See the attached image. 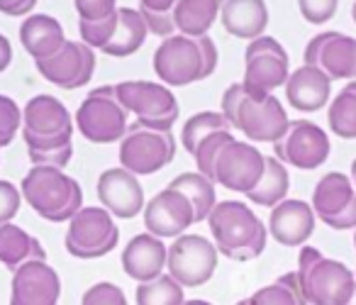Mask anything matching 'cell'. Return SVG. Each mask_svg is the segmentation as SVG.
<instances>
[{
    "label": "cell",
    "instance_id": "obj_28",
    "mask_svg": "<svg viewBox=\"0 0 356 305\" xmlns=\"http://www.w3.org/2000/svg\"><path fill=\"white\" fill-rule=\"evenodd\" d=\"M168 188L173 191L184 193L186 198L191 201L195 210V220L203 222L210 217V212L215 210L218 205V191H215V181H210L208 176H203L200 171H186V173H178Z\"/></svg>",
    "mask_w": 356,
    "mask_h": 305
},
{
    "label": "cell",
    "instance_id": "obj_36",
    "mask_svg": "<svg viewBox=\"0 0 356 305\" xmlns=\"http://www.w3.org/2000/svg\"><path fill=\"white\" fill-rule=\"evenodd\" d=\"M178 0H139V13L147 22L149 32L159 37H173V8Z\"/></svg>",
    "mask_w": 356,
    "mask_h": 305
},
{
    "label": "cell",
    "instance_id": "obj_9",
    "mask_svg": "<svg viewBox=\"0 0 356 305\" xmlns=\"http://www.w3.org/2000/svg\"><path fill=\"white\" fill-rule=\"evenodd\" d=\"M120 242V227L103 205L81 208L66 230V251L76 259H100Z\"/></svg>",
    "mask_w": 356,
    "mask_h": 305
},
{
    "label": "cell",
    "instance_id": "obj_25",
    "mask_svg": "<svg viewBox=\"0 0 356 305\" xmlns=\"http://www.w3.org/2000/svg\"><path fill=\"white\" fill-rule=\"evenodd\" d=\"M354 198H356V188L351 183V178L339 171H332L325 173L317 181L315 191H312L310 205L315 210V215L320 217V222H325L337 217L339 212H344L354 203Z\"/></svg>",
    "mask_w": 356,
    "mask_h": 305
},
{
    "label": "cell",
    "instance_id": "obj_24",
    "mask_svg": "<svg viewBox=\"0 0 356 305\" xmlns=\"http://www.w3.org/2000/svg\"><path fill=\"white\" fill-rule=\"evenodd\" d=\"M220 17L229 35L252 42L264 37L268 25V8L264 0H225Z\"/></svg>",
    "mask_w": 356,
    "mask_h": 305
},
{
    "label": "cell",
    "instance_id": "obj_33",
    "mask_svg": "<svg viewBox=\"0 0 356 305\" xmlns=\"http://www.w3.org/2000/svg\"><path fill=\"white\" fill-rule=\"evenodd\" d=\"M330 130L341 139H356V81L339 91L327 110Z\"/></svg>",
    "mask_w": 356,
    "mask_h": 305
},
{
    "label": "cell",
    "instance_id": "obj_23",
    "mask_svg": "<svg viewBox=\"0 0 356 305\" xmlns=\"http://www.w3.org/2000/svg\"><path fill=\"white\" fill-rule=\"evenodd\" d=\"M20 42L37 64V61H47L56 52H61V47L66 45V32L56 17L37 13L20 25Z\"/></svg>",
    "mask_w": 356,
    "mask_h": 305
},
{
    "label": "cell",
    "instance_id": "obj_14",
    "mask_svg": "<svg viewBox=\"0 0 356 305\" xmlns=\"http://www.w3.org/2000/svg\"><path fill=\"white\" fill-rule=\"evenodd\" d=\"M195 220V210L184 193L163 188L144 205V227L159 240H178Z\"/></svg>",
    "mask_w": 356,
    "mask_h": 305
},
{
    "label": "cell",
    "instance_id": "obj_17",
    "mask_svg": "<svg viewBox=\"0 0 356 305\" xmlns=\"http://www.w3.org/2000/svg\"><path fill=\"white\" fill-rule=\"evenodd\" d=\"M95 188H98V201L103 203L105 210L120 220H132L147 205L139 176H134L132 171L122 166L108 169L100 173Z\"/></svg>",
    "mask_w": 356,
    "mask_h": 305
},
{
    "label": "cell",
    "instance_id": "obj_50",
    "mask_svg": "<svg viewBox=\"0 0 356 305\" xmlns=\"http://www.w3.org/2000/svg\"><path fill=\"white\" fill-rule=\"evenodd\" d=\"M237 305H249V300L247 298H244V300H239V303Z\"/></svg>",
    "mask_w": 356,
    "mask_h": 305
},
{
    "label": "cell",
    "instance_id": "obj_35",
    "mask_svg": "<svg viewBox=\"0 0 356 305\" xmlns=\"http://www.w3.org/2000/svg\"><path fill=\"white\" fill-rule=\"evenodd\" d=\"M134 300H137V305H184L186 293L184 286L178 283V281H173L168 274H163L156 281L139 283Z\"/></svg>",
    "mask_w": 356,
    "mask_h": 305
},
{
    "label": "cell",
    "instance_id": "obj_4",
    "mask_svg": "<svg viewBox=\"0 0 356 305\" xmlns=\"http://www.w3.org/2000/svg\"><path fill=\"white\" fill-rule=\"evenodd\" d=\"M25 203L47 222H71L83 208V188L56 166H32L20 183Z\"/></svg>",
    "mask_w": 356,
    "mask_h": 305
},
{
    "label": "cell",
    "instance_id": "obj_45",
    "mask_svg": "<svg viewBox=\"0 0 356 305\" xmlns=\"http://www.w3.org/2000/svg\"><path fill=\"white\" fill-rule=\"evenodd\" d=\"M13 61V47H10V40H8L3 32H0V74L10 66Z\"/></svg>",
    "mask_w": 356,
    "mask_h": 305
},
{
    "label": "cell",
    "instance_id": "obj_16",
    "mask_svg": "<svg viewBox=\"0 0 356 305\" xmlns=\"http://www.w3.org/2000/svg\"><path fill=\"white\" fill-rule=\"evenodd\" d=\"M35 66L49 84L66 91H74L81 88V86H88V81L93 79L95 52L88 45H83V42L66 40L61 52H56L47 61H37Z\"/></svg>",
    "mask_w": 356,
    "mask_h": 305
},
{
    "label": "cell",
    "instance_id": "obj_51",
    "mask_svg": "<svg viewBox=\"0 0 356 305\" xmlns=\"http://www.w3.org/2000/svg\"><path fill=\"white\" fill-rule=\"evenodd\" d=\"M354 249H356V230H354Z\"/></svg>",
    "mask_w": 356,
    "mask_h": 305
},
{
    "label": "cell",
    "instance_id": "obj_5",
    "mask_svg": "<svg viewBox=\"0 0 356 305\" xmlns=\"http://www.w3.org/2000/svg\"><path fill=\"white\" fill-rule=\"evenodd\" d=\"M296 274L307 305H346L356 293L354 271L341 261L322 256V251L310 244L300 247Z\"/></svg>",
    "mask_w": 356,
    "mask_h": 305
},
{
    "label": "cell",
    "instance_id": "obj_27",
    "mask_svg": "<svg viewBox=\"0 0 356 305\" xmlns=\"http://www.w3.org/2000/svg\"><path fill=\"white\" fill-rule=\"evenodd\" d=\"M225 0H178L173 8V25L186 37H205L218 20Z\"/></svg>",
    "mask_w": 356,
    "mask_h": 305
},
{
    "label": "cell",
    "instance_id": "obj_42",
    "mask_svg": "<svg viewBox=\"0 0 356 305\" xmlns=\"http://www.w3.org/2000/svg\"><path fill=\"white\" fill-rule=\"evenodd\" d=\"M22 191L10 181H3L0 178V225H8L13 222V217L20 212L22 208Z\"/></svg>",
    "mask_w": 356,
    "mask_h": 305
},
{
    "label": "cell",
    "instance_id": "obj_15",
    "mask_svg": "<svg viewBox=\"0 0 356 305\" xmlns=\"http://www.w3.org/2000/svg\"><path fill=\"white\" fill-rule=\"evenodd\" d=\"M305 66L322 69L332 81H356V40L339 32H320L305 47Z\"/></svg>",
    "mask_w": 356,
    "mask_h": 305
},
{
    "label": "cell",
    "instance_id": "obj_37",
    "mask_svg": "<svg viewBox=\"0 0 356 305\" xmlns=\"http://www.w3.org/2000/svg\"><path fill=\"white\" fill-rule=\"evenodd\" d=\"M232 130H220V132H213L210 137H205L203 142L198 144L193 159L198 164V171L203 176H208L210 181H215V164H218V157L229 142H232Z\"/></svg>",
    "mask_w": 356,
    "mask_h": 305
},
{
    "label": "cell",
    "instance_id": "obj_18",
    "mask_svg": "<svg viewBox=\"0 0 356 305\" xmlns=\"http://www.w3.org/2000/svg\"><path fill=\"white\" fill-rule=\"evenodd\" d=\"M61 279L47 261H27L13 274L10 305H59Z\"/></svg>",
    "mask_w": 356,
    "mask_h": 305
},
{
    "label": "cell",
    "instance_id": "obj_40",
    "mask_svg": "<svg viewBox=\"0 0 356 305\" xmlns=\"http://www.w3.org/2000/svg\"><path fill=\"white\" fill-rule=\"evenodd\" d=\"M81 305H129V303L120 286L110 283V281H98V283H93L83 293Z\"/></svg>",
    "mask_w": 356,
    "mask_h": 305
},
{
    "label": "cell",
    "instance_id": "obj_31",
    "mask_svg": "<svg viewBox=\"0 0 356 305\" xmlns=\"http://www.w3.org/2000/svg\"><path fill=\"white\" fill-rule=\"evenodd\" d=\"M247 300L249 305H307L300 279H298L296 271H288V274L278 276L273 283L259 288Z\"/></svg>",
    "mask_w": 356,
    "mask_h": 305
},
{
    "label": "cell",
    "instance_id": "obj_1",
    "mask_svg": "<svg viewBox=\"0 0 356 305\" xmlns=\"http://www.w3.org/2000/svg\"><path fill=\"white\" fill-rule=\"evenodd\" d=\"M208 225L218 251L232 261H252L266 249L268 227L242 201H220Z\"/></svg>",
    "mask_w": 356,
    "mask_h": 305
},
{
    "label": "cell",
    "instance_id": "obj_48",
    "mask_svg": "<svg viewBox=\"0 0 356 305\" xmlns=\"http://www.w3.org/2000/svg\"><path fill=\"white\" fill-rule=\"evenodd\" d=\"M351 17H354V22H356V0H354V6H351Z\"/></svg>",
    "mask_w": 356,
    "mask_h": 305
},
{
    "label": "cell",
    "instance_id": "obj_47",
    "mask_svg": "<svg viewBox=\"0 0 356 305\" xmlns=\"http://www.w3.org/2000/svg\"><path fill=\"white\" fill-rule=\"evenodd\" d=\"M351 183H354V188H356V159H354V164H351Z\"/></svg>",
    "mask_w": 356,
    "mask_h": 305
},
{
    "label": "cell",
    "instance_id": "obj_38",
    "mask_svg": "<svg viewBox=\"0 0 356 305\" xmlns=\"http://www.w3.org/2000/svg\"><path fill=\"white\" fill-rule=\"evenodd\" d=\"M17 130H22V110L10 95H0V149L13 144Z\"/></svg>",
    "mask_w": 356,
    "mask_h": 305
},
{
    "label": "cell",
    "instance_id": "obj_34",
    "mask_svg": "<svg viewBox=\"0 0 356 305\" xmlns=\"http://www.w3.org/2000/svg\"><path fill=\"white\" fill-rule=\"evenodd\" d=\"M220 130H232V125L227 123L222 113H213V110H203V113H195L193 118L186 120L184 132H181V144H184L186 152L193 157L198 144L203 142L205 137H210L213 132H220Z\"/></svg>",
    "mask_w": 356,
    "mask_h": 305
},
{
    "label": "cell",
    "instance_id": "obj_20",
    "mask_svg": "<svg viewBox=\"0 0 356 305\" xmlns=\"http://www.w3.org/2000/svg\"><path fill=\"white\" fill-rule=\"evenodd\" d=\"M317 215L310 203L286 198L271 210L268 217V235L283 247H305L315 232Z\"/></svg>",
    "mask_w": 356,
    "mask_h": 305
},
{
    "label": "cell",
    "instance_id": "obj_46",
    "mask_svg": "<svg viewBox=\"0 0 356 305\" xmlns=\"http://www.w3.org/2000/svg\"><path fill=\"white\" fill-rule=\"evenodd\" d=\"M184 305H213V303H208V300H186V303Z\"/></svg>",
    "mask_w": 356,
    "mask_h": 305
},
{
    "label": "cell",
    "instance_id": "obj_10",
    "mask_svg": "<svg viewBox=\"0 0 356 305\" xmlns=\"http://www.w3.org/2000/svg\"><path fill=\"white\" fill-rule=\"evenodd\" d=\"M220 251L203 235H181L168 247L166 274L184 288L205 286L218 271Z\"/></svg>",
    "mask_w": 356,
    "mask_h": 305
},
{
    "label": "cell",
    "instance_id": "obj_52",
    "mask_svg": "<svg viewBox=\"0 0 356 305\" xmlns=\"http://www.w3.org/2000/svg\"><path fill=\"white\" fill-rule=\"evenodd\" d=\"M354 276H356V271H354Z\"/></svg>",
    "mask_w": 356,
    "mask_h": 305
},
{
    "label": "cell",
    "instance_id": "obj_7",
    "mask_svg": "<svg viewBox=\"0 0 356 305\" xmlns=\"http://www.w3.org/2000/svg\"><path fill=\"white\" fill-rule=\"evenodd\" d=\"M129 113L118 100L115 86H98L76 110V130L93 144L122 142L129 130Z\"/></svg>",
    "mask_w": 356,
    "mask_h": 305
},
{
    "label": "cell",
    "instance_id": "obj_49",
    "mask_svg": "<svg viewBox=\"0 0 356 305\" xmlns=\"http://www.w3.org/2000/svg\"><path fill=\"white\" fill-rule=\"evenodd\" d=\"M346 305H356V293H354V298H351V300H349V303H346Z\"/></svg>",
    "mask_w": 356,
    "mask_h": 305
},
{
    "label": "cell",
    "instance_id": "obj_3",
    "mask_svg": "<svg viewBox=\"0 0 356 305\" xmlns=\"http://www.w3.org/2000/svg\"><path fill=\"white\" fill-rule=\"evenodd\" d=\"M232 130H239L249 142L276 144L286 137L291 120L276 95L254 100L244 93L242 84H232L222 93V110Z\"/></svg>",
    "mask_w": 356,
    "mask_h": 305
},
{
    "label": "cell",
    "instance_id": "obj_22",
    "mask_svg": "<svg viewBox=\"0 0 356 305\" xmlns=\"http://www.w3.org/2000/svg\"><path fill=\"white\" fill-rule=\"evenodd\" d=\"M332 79L322 69L315 66H305L296 69L286 81V98L291 108L300 110V113H317L325 108L330 100Z\"/></svg>",
    "mask_w": 356,
    "mask_h": 305
},
{
    "label": "cell",
    "instance_id": "obj_12",
    "mask_svg": "<svg viewBox=\"0 0 356 305\" xmlns=\"http://www.w3.org/2000/svg\"><path fill=\"white\" fill-rule=\"evenodd\" d=\"M264 171H266V157L259 152V147L232 139L220 152L218 164H215V183H220L227 191L247 196L261 181Z\"/></svg>",
    "mask_w": 356,
    "mask_h": 305
},
{
    "label": "cell",
    "instance_id": "obj_13",
    "mask_svg": "<svg viewBox=\"0 0 356 305\" xmlns=\"http://www.w3.org/2000/svg\"><path fill=\"white\" fill-rule=\"evenodd\" d=\"M273 152L278 162L291 164L300 171H312L330 157V137L310 120H293L286 137L273 144Z\"/></svg>",
    "mask_w": 356,
    "mask_h": 305
},
{
    "label": "cell",
    "instance_id": "obj_43",
    "mask_svg": "<svg viewBox=\"0 0 356 305\" xmlns=\"http://www.w3.org/2000/svg\"><path fill=\"white\" fill-rule=\"evenodd\" d=\"M37 3H40V0H0V13L10 17H20L35 10Z\"/></svg>",
    "mask_w": 356,
    "mask_h": 305
},
{
    "label": "cell",
    "instance_id": "obj_29",
    "mask_svg": "<svg viewBox=\"0 0 356 305\" xmlns=\"http://www.w3.org/2000/svg\"><path fill=\"white\" fill-rule=\"evenodd\" d=\"M149 35V27L144 22L142 13L137 8H120V20H118V32H115L113 42L103 49V54L108 56H129L144 45Z\"/></svg>",
    "mask_w": 356,
    "mask_h": 305
},
{
    "label": "cell",
    "instance_id": "obj_19",
    "mask_svg": "<svg viewBox=\"0 0 356 305\" xmlns=\"http://www.w3.org/2000/svg\"><path fill=\"white\" fill-rule=\"evenodd\" d=\"M74 134V118L69 108L54 95H35L22 108V137L54 139Z\"/></svg>",
    "mask_w": 356,
    "mask_h": 305
},
{
    "label": "cell",
    "instance_id": "obj_2",
    "mask_svg": "<svg viewBox=\"0 0 356 305\" xmlns=\"http://www.w3.org/2000/svg\"><path fill=\"white\" fill-rule=\"evenodd\" d=\"M218 47L205 37L173 35L166 37L154 52V71L163 86H188L195 81H205L218 69Z\"/></svg>",
    "mask_w": 356,
    "mask_h": 305
},
{
    "label": "cell",
    "instance_id": "obj_8",
    "mask_svg": "<svg viewBox=\"0 0 356 305\" xmlns=\"http://www.w3.org/2000/svg\"><path fill=\"white\" fill-rule=\"evenodd\" d=\"M291 69H288V52L273 37H257L249 42L244 52V81L242 88L249 98L264 100L273 95L278 86H286Z\"/></svg>",
    "mask_w": 356,
    "mask_h": 305
},
{
    "label": "cell",
    "instance_id": "obj_39",
    "mask_svg": "<svg viewBox=\"0 0 356 305\" xmlns=\"http://www.w3.org/2000/svg\"><path fill=\"white\" fill-rule=\"evenodd\" d=\"M79 22H105L120 13L118 0H74Z\"/></svg>",
    "mask_w": 356,
    "mask_h": 305
},
{
    "label": "cell",
    "instance_id": "obj_41",
    "mask_svg": "<svg viewBox=\"0 0 356 305\" xmlns=\"http://www.w3.org/2000/svg\"><path fill=\"white\" fill-rule=\"evenodd\" d=\"M339 0H298L300 15L305 17L310 25H325L334 17Z\"/></svg>",
    "mask_w": 356,
    "mask_h": 305
},
{
    "label": "cell",
    "instance_id": "obj_21",
    "mask_svg": "<svg viewBox=\"0 0 356 305\" xmlns=\"http://www.w3.org/2000/svg\"><path fill=\"white\" fill-rule=\"evenodd\" d=\"M166 259L168 247L163 244V240L144 232V235H134L127 242L122 251V269L132 281L149 283V281H156L159 276H163Z\"/></svg>",
    "mask_w": 356,
    "mask_h": 305
},
{
    "label": "cell",
    "instance_id": "obj_32",
    "mask_svg": "<svg viewBox=\"0 0 356 305\" xmlns=\"http://www.w3.org/2000/svg\"><path fill=\"white\" fill-rule=\"evenodd\" d=\"M27 144V154L35 166H56L64 169L74 157V134H61L54 139H37V137H22Z\"/></svg>",
    "mask_w": 356,
    "mask_h": 305
},
{
    "label": "cell",
    "instance_id": "obj_30",
    "mask_svg": "<svg viewBox=\"0 0 356 305\" xmlns=\"http://www.w3.org/2000/svg\"><path fill=\"white\" fill-rule=\"evenodd\" d=\"M288 188H291V176H288L286 164L278 162L276 157H266V171H264L261 181L257 183V188L247 193V198L254 205H264L273 210L278 203L286 201Z\"/></svg>",
    "mask_w": 356,
    "mask_h": 305
},
{
    "label": "cell",
    "instance_id": "obj_11",
    "mask_svg": "<svg viewBox=\"0 0 356 305\" xmlns=\"http://www.w3.org/2000/svg\"><path fill=\"white\" fill-rule=\"evenodd\" d=\"M176 137L173 132L147 130L142 125H129L122 144H120V164L134 176H152L176 157Z\"/></svg>",
    "mask_w": 356,
    "mask_h": 305
},
{
    "label": "cell",
    "instance_id": "obj_26",
    "mask_svg": "<svg viewBox=\"0 0 356 305\" xmlns=\"http://www.w3.org/2000/svg\"><path fill=\"white\" fill-rule=\"evenodd\" d=\"M27 261H47L42 242L15 222L0 225V264L15 274Z\"/></svg>",
    "mask_w": 356,
    "mask_h": 305
},
{
    "label": "cell",
    "instance_id": "obj_44",
    "mask_svg": "<svg viewBox=\"0 0 356 305\" xmlns=\"http://www.w3.org/2000/svg\"><path fill=\"white\" fill-rule=\"evenodd\" d=\"M325 225L332 227V230H356V198L344 212H339L332 220H325Z\"/></svg>",
    "mask_w": 356,
    "mask_h": 305
},
{
    "label": "cell",
    "instance_id": "obj_6",
    "mask_svg": "<svg viewBox=\"0 0 356 305\" xmlns=\"http://www.w3.org/2000/svg\"><path fill=\"white\" fill-rule=\"evenodd\" d=\"M118 100L127 113L134 115V123L147 130L171 132L181 115L176 95L168 86L154 81H122L115 86Z\"/></svg>",
    "mask_w": 356,
    "mask_h": 305
}]
</instances>
